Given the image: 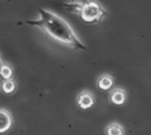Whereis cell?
<instances>
[{"mask_svg": "<svg viewBox=\"0 0 151 135\" xmlns=\"http://www.w3.org/2000/svg\"><path fill=\"white\" fill-rule=\"evenodd\" d=\"M39 14L40 20L38 24L50 37H52L57 41L70 45L74 49L85 50L84 44L80 41L74 31L63 18L42 8L39 9Z\"/></svg>", "mask_w": 151, "mask_h": 135, "instance_id": "cell-1", "label": "cell"}, {"mask_svg": "<svg viewBox=\"0 0 151 135\" xmlns=\"http://www.w3.org/2000/svg\"><path fill=\"white\" fill-rule=\"evenodd\" d=\"M104 9L98 2L94 1H87L84 4L81 11H80V17L84 21L86 22H93L99 20L104 15Z\"/></svg>", "mask_w": 151, "mask_h": 135, "instance_id": "cell-2", "label": "cell"}, {"mask_svg": "<svg viewBox=\"0 0 151 135\" xmlns=\"http://www.w3.org/2000/svg\"><path fill=\"white\" fill-rule=\"evenodd\" d=\"M12 126V117L11 114L5 110L0 109V134L7 131Z\"/></svg>", "mask_w": 151, "mask_h": 135, "instance_id": "cell-3", "label": "cell"}, {"mask_svg": "<svg viewBox=\"0 0 151 135\" xmlns=\"http://www.w3.org/2000/svg\"><path fill=\"white\" fill-rule=\"evenodd\" d=\"M77 102H78V105H79L81 109H88V108H91V107L93 105L94 99H93V97H92V95H91L90 92L84 91V92H81V94L78 96Z\"/></svg>", "mask_w": 151, "mask_h": 135, "instance_id": "cell-4", "label": "cell"}, {"mask_svg": "<svg viewBox=\"0 0 151 135\" xmlns=\"http://www.w3.org/2000/svg\"><path fill=\"white\" fill-rule=\"evenodd\" d=\"M125 98H126V94L124 90L122 89H116L111 92V96H110V99L113 104L116 105H120L125 102Z\"/></svg>", "mask_w": 151, "mask_h": 135, "instance_id": "cell-5", "label": "cell"}, {"mask_svg": "<svg viewBox=\"0 0 151 135\" xmlns=\"http://www.w3.org/2000/svg\"><path fill=\"white\" fill-rule=\"evenodd\" d=\"M113 85V78L109 75H104L98 79V88L101 90H109Z\"/></svg>", "mask_w": 151, "mask_h": 135, "instance_id": "cell-6", "label": "cell"}, {"mask_svg": "<svg viewBox=\"0 0 151 135\" xmlns=\"http://www.w3.org/2000/svg\"><path fill=\"white\" fill-rule=\"evenodd\" d=\"M123 134H124L123 127L117 123H112L106 128V135H123Z\"/></svg>", "mask_w": 151, "mask_h": 135, "instance_id": "cell-7", "label": "cell"}, {"mask_svg": "<svg viewBox=\"0 0 151 135\" xmlns=\"http://www.w3.org/2000/svg\"><path fill=\"white\" fill-rule=\"evenodd\" d=\"M1 90L5 94H12L15 90V82L13 79H8V81H4L1 84Z\"/></svg>", "mask_w": 151, "mask_h": 135, "instance_id": "cell-8", "label": "cell"}, {"mask_svg": "<svg viewBox=\"0 0 151 135\" xmlns=\"http://www.w3.org/2000/svg\"><path fill=\"white\" fill-rule=\"evenodd\" d=\"M0 76L4 78V81L11 79L12 76H13V70H12V68H11L9 65H6V64L1 65V68H0Z\"/></svg>", "mask_w": 151, "mask_h": 135, "instance_id": "cell-9", "label": "cell"}, {"mask_svg": "<svg viewBox=\"0 0 151 135\" xmlns=\"http://www.w3.org/2000/svg\"><path fill=\"white\" fill-rule=\"evenodd\" d=\"M0 68H1V64H0Z\"/></svg>", "mask_w": 151, "mask_h": 135, "instance_id": "cell-10", "label": "cell"}]
</instances>
